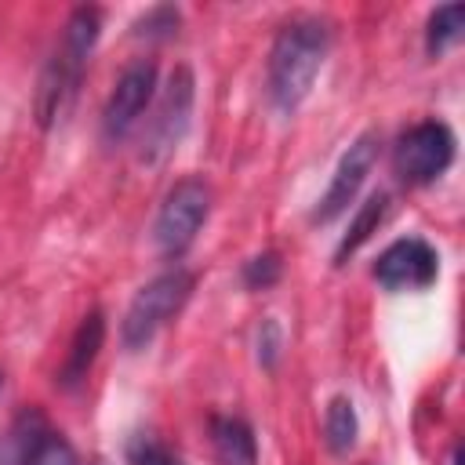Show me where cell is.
<instances>
[{"label": "cell", "instance_id": "obj_1", "mask_svg": "<svg viewBox=\"0 0 465 465\" xmlns=\"http://www.w3.org/2000/svg\"><path fill=\"white\" fill-rule=\"evenodd\" d=\"M327 51H331V25L323 18L302 15L276 33L269 51L265 87H269V102L280 113H294L309 98Z\"/></svg>", "mask_w": 465, "mask_h": 465}, {"label": "cell", "instance_id": "obj_2", "mask_svg": "<svg viewBox=\"0 0 465 465\" xmlns=\"http://www.w3.org/2000/svg\"><path fill=\"white\" fill-rule=\"evenodd\" d=\"M98 33H102V11L98 7H76L65 18L62 40H58L54 54L47 58V65L36 80V98H33V113H36V124L44 131L54 127L69 113V105L80 91L87 58L98 44Z\"/></svg>", "mask_w": 465, "mask_h": 465}, {"label": "cell", "instance_id": "obj_3", "mask_svg": "<svg viewBox=\"0 0 465 465\" xmlns=\"http://www.w3.org/2000/svg\"><path fill=\"white\" fill-rule=\"evenodd\" d=\"M193 287H196V276L185 265H171L160 276H153L145 287H138V294L131 298V305L120 320L124 349H145L160 334V327L182 312Z\"/></svg>", "mask_w": 465, "mask_h": 465}, {"label": "cell", "instance_id": "obj_4", "mask_svg": "<svg viewBox=\"0 0 465 465\" xmlns=\"http://www.w3.org/2000/svg\"><path fill=\"white\" fill-rule=\"evenodd\" d=\"M211 200L214 196L203 178H178L167 189V196L156 211V222H153V243L163 258L178 262L196 243L200 225L211 214Z\"/></svg>", "mask_w": 465, "mask_h": 465}, {"label": "cell", "instance_id": "obj_5", "mask_svg": "<svg viewBox=\"0 0 465 465\" xmlns=\"http://www.w3.org/2000/svg\"><path fill=\"white\" fill-rule=\"evenodd\" d=\"M458 142L443 120H421L407 127L392 145V171L403 185H429L454 163Z\"/></svg>", "mask_w": 465, "mask_h": 465}, {"label": "cell", "instance_id": "obj_6", "mask_svg": "<svg viewBox=\"0 0 465 465\" xmlns=\"http://www.w3.org/2000/svg\"><path fill=\"white\" fill-rule=\"evenodd\" d=\"M193 98H196V80H193V69L189 65H178L156 102V116L149 120L145 127V142H142V160L149 163H160L171 149H178L185 127H189V116H193Z\"/></svg>", "mask_w": 465, "mask_h": 465}, {"label": "cell", "instance_id": "obj_7", "mask_svg": "<svg viewBox=\"0 0 465 465\" xmlns=\"http://www.w3.org/2000/svg\"><path fill=\"white\" fill-rule=\"evenodd\" d=\"M0 461L4 465H80L73 443L58 429H51V421L36 407H25L15 418L11 432L4 436Z\"/></svg>", "mask_w": 465, "mask_h": 465}, {"label": "cell", "instance_id": "obj_8", "mask_svg": "<svg viewBox=\"0 0 465 465\" xmlns=\"http://www.w3.org/2000/svg\"><path fill=\"white\" fill-rule=\"evenodd\" d=\"M153 94H156V62H149V58L131 62L116 76V84H113V91L105 98V109H102V138L109 145L124 142L134 131V124L145 116Z\"/></svg>", "mask_w": 465, "mask_h": 465}, {"label": "cell", "instance_id": "obj_9", "mask_svg": "<svg viewBox=\"0 0 465 465\" xmlns=\"http://www.w3.org/2000/svg\"><path fill=\"white\" fill-rule=\"evenodd\" d=\"M378 149H381V138H378L374 131H363V134L341 153L327 193H323V196L316 200V207H312V222H316V225H327V222H334L341 211H349V203L356 200V193L363 189L367 174H371L374 163H378Z\"/></svg>", "mask_w": 465, "mask_h": 465}, {"label": "cell", "instance_id": "obj_10", "mask_svg": "<svg viewBox=\"0 0 465 465\" xmlns=\"http://www.w3.org/2000/svg\"><path fill=\"white\" fill-rule=\"evenodd\" d=\"M371 272L385 291H425L440 276V254L421 236H403L378 254Z\"/></svg>", "mask_w": 465, "mask_h": 465}, {"label": "cell", "instance_id": "obj_11", "mask_svg": "<svg viewBox=\"0 0 465 465\" xmlns=\"http://www.w3.org/2000/svg\"><path fill=\"white\" fill-rule=\"evenodd\" d=\"M102 341H105V316H102V309H91V312L80 320V327H76V334H73V341H69V352H65V360H62L54 381H58L62 389H69V392L80 389V385L87 381L94 360H98Z\"/></svg>", "mask_w": 465, "mask_h": 465}, {"label": "cell", "instance_id": "obj_12", "mask_svg": "<svg viewBox=\"0 0 465 465\" xmlns=\"http://www.w3.org/2000/svg\"><path fill=\"white\" fill-rule=\"evenodd\" d=\"M211 443L222 465H258V440L254 429L236 414L211 418Z\"/></svg>", "mask_w": 465, "mask_h": 465}, {"label": "cell", "instance_id": "obj_13", "mask_svg": "<svg viewBox=\"0 0 465 465\" xmlns=\"http://www.w3.org/2000/svg\"><path fill=\"white\" fill-rule=\"evenodd\" d=\"M385 211H389V196H385V193H371V196L360 203V211L352 214L345 236H341L338 247H334V265H341L345 258H352V254L371 240V232H378Z\"/></svg>", "mask_w": 465, "mask_h": 465}, {"label": "cell", "instance_id": "obj_14", "mask_svg": "<svg viewBox=\"0 0 465 465\" xmlns=\"http://www.w3.org/2000/svg\"><path fill=\"white\" fill-rule=\"evenodd\" d=\"M360 436V418L349 396H331L327 411H323V440L331 447V454H349L356 447Z\"/></svg>", "mask_w": 465, "mask_h": 465}, {"label": "cell", "instance_id": "obj_15", "mask_svg": "<svg viewBox=\"0 0 465 465\" xmlns=\"http://www.w3.org/2000/svg\"><path fill=\"white\" fill-rule=\"evenodd\" d=\"M461 29H465V4H443L429 15V25H425V51L429 54H443L450 44L461 40Z\"/></svg>", "mask_w": 465, "mask_h": 465}, {"label": "cell", "instance_id": "obj_16", "mask_svg": "<svg viewBox=\"0 0 465 465\" xmlns=\"http://www.w3.org/2000/svg\"><path fill=\"white\" fill-rule=\"evenodd\" d=\"M280 276H283V258H280L276 251L251 254V258L243 262V269H240V280H243V287H251V291H269Z\"/></svg>", "mask_w": 465, "mask_h": 465}, {"label": "cell", "instance_id": "obj_17", "mask_svg": "<svg viewBox=\"0 0 465 465\" xmlns=\"http://www.w3.org/2000/svg\"><path fill=\"white\" fill-rule=\"evenodd\" d=\"M178 22H182L178 7L160 4V7H149V11L134 22V36H145V40H167V36L178 33Z\"/></svg>", "mask_w": 465, "mask_h": 465}, {"label": "cell", "instance_id": "obj_18", "mask_svg": "<svg viewBox=\"0 0 465 465\" xmlns=\"http://www.w3.org/2000/svg\"><path fill=\"white\" fill-rule=\"evenodd\" d=\"M127 465H182V458L153 436H134L127 443Z\"/></svg>", "mask_w": 465, "mask_h": 465}, {"label": "cell", "instance_id": "obj_19", "mask_svg": "<svg viewBox=\"0 0 465 465\" xmlns=\"http://www.w3.org/2000/svg\"><path fill=\"white\" fill-rule=\"evenodd\" d=\"M276 356H280V327H276V320H265L258 331V363L272 367Z\"/></svg>", "mask_w": 465, "mask_h": 465}, {"label": "cell", "instance_id": "obj_20", "mask_svg": "<svg viewBox=\"0 0 465 465\" xmlns=\"http://www.w3.org/2000/svg\"><path fill=\"white\" fill-rule=\"evenodd\" d=\"M0 389H4V374H0Z\"/></svg>", "mask_w": 465, "mask_h": 465}]
</instances>
